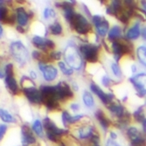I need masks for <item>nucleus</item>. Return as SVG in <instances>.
Returning a JSON list of instances; mask_svg holds the SVG:
<instances>
[{
	"label": "nucleus",
	"instance_id": "nucleus-1",
	"mask_svg": "<svg viewBox=\"0 0 146 146\" xmlns=\"http://www.w3.org/2000/svg\"><path fill=\"white\" fill-rule=\"evenodd\" d=\"M39 92H40L41 96V102L46 106L47 109L56 110L60 107L55 87L42 86Z\"/></svg>",
	"mask_w": 146,
	"mask_h": 146
},
{
	"label": "nucleus",
	"instance_id": "nucleus-2",
	"mask_svg": "<svg viewBox=\"0 0 146 146\" xmlns=\"http://www.w3.org/2000/svg\"><path fill=\"white\" fill-rule=\"evenodd\" d=\"M44 127L46 129L47 138L52 142H55V143L59 141L60 137L62 135L68 133L67 129H62L58 128L56 126V124L48 117L44 119Z\"/></svg>",
	"mask_w": 146,
	"mask_h": 146
},
{
	"label": "nucleus",
	"instance_id": "nucleus-3",
	"mask_svg": "<svg viewBox=\"0 0 146 146\" xmlns=\"http://www.w3.org/2000/svg\"><path fill=\"white\" fill-rule=\"evenodd\" d=\"M69 23L72 27L80 34H86L91 31V25L88 19L80 13H75Z\"/></svg>",
	"mask_w": 146,
	"mask_h": 146
},
{
	"label": "nucleus",
	"instance_id": "nucleus-4",
	"mask_svg": "<svg viewBox=\"0 0 146 146\" xmlns=\"http://www.w3.org/2000/svg\"><path fill=\"white\" fill-rule=\"evenodd\" d=\"M11 51L13 57L20 65H25L28 60L29 54L27 49L20 41H15L11 45Z\"/></svg>",
	"mask_w": 146,
	"mask_h": 146
},
{
	"label": "nucleus",
	"instance_id": "nucleus-5",
	"mask_svg": "<svg viewBox=\"0 0 146 146\" xmlns=\"http://www.w3.org/2000/svg\"><path fill=\"white\" fill-rule=\"evenodd\" d=\"M65 58L70 67H72L73 68L76 70L81 69L82 65V60L81 55H80L77 49L74 46H68L66 48Z\"/></svg>",
	"mask_w": 146,
	"mask_h": 146
},
{
	"label": "nucleus",
	"instance_id": "nucleus-6",
	"mask_svg": "<svg viewBox=\"0 0 146 146\" xmlns=\"http://www.w3.org/2000/svg\"><path fill=\"white\" fill-rule=\"evenodd\" d=\"M84 59L91 63H95L99 58V46L92 44H86L80 48Z\"/></svg>",
	"mask_w": 146,
	"mask_h": 146
},
{
	"label": "nucleus",
	"instance_id": "nucleus-7",
	"mask_svg": "<svg viewBox=\"0 0 146 146\" xmlns=\"http://www.w3.org/2000/svg\"><path fill=\"white\" fill-rule=\"evenodd\" d=\"M93 22H94V25L96 26L99 35L102 37L106 36V34L108 33L109 28H110L109 21L102 16L95 15L93 17Z\"/></svg>",
	"mask_w": 146,
	"mask_h": 146
},
{
	"label": "nucleus",
	"instance_id": "nucleus-8",
	"mask_svg": "<svg viewBox=\"0 0 146 146\" xmlns=\"http://www.w3.org/2000/svg\"><path fill=\"white\" fill-rule=\"evenodd\" d=\"M32 42L36 47H38V49H40L44 52L54 49L55 47V44L54 41L48 38H42L40 36H34Z\"/></svg>",
	"mask_w": 146,
	"mask_h": 146
},
{
	"label": "nucleus",
	"instance_id": "nucleus-9",
	"mask_svg": "<svg viewBox=\"0 0 146 146\" xmlns=\"http://www.w3.org/2000/svg\"><path fill=\"white\" fill-rule=\"evenodd\" d=\"M55 89L57 92V96L59 100H65V99H70L74 96L73 91L68 83L65 82H60L55 86Z\"/></svg>",
	"mask_w": 146,
	"mask_h": 146
},
{
	"label": "nucleus",
	"instance_id": "nucleus-10",
	"mask_svg": "<svg viewBox=\"0 0 146 146\" xmlns=\"http://www.w3.org/2000/svg\"><path fill=\"white\" fill-rule=\"evenodd\" d=\"M112 50H113L115 60L116 61H119V60H120L125 54H128L129 52V47L128 45L123 42L115 40L112 43Z\"/></svg>",
	"mask_w": 146,
	"mask_h": 146
},
{
	"label": "nucleus",
	"instance_id": "nucleus-11",
	"mask_svg": "<svg viewBox=\"0 0 146 146\" xmlns=\"http://www.w3.org/2000/svg\"><path fill=\"white\" fill-rule=\"evenodd\" d=\"M23 92L25 97L32 103H40L41 102V96L36 87H29L23 88Z\"/></svg>",
	"mask_w": 146,
	"mask_h": 146
},
{
	"label": "nucleus",
	"instance_id": "nucleus-12",
	"mask_svg": "<svg viewBox=\"0 0 146 146\" xmlns=\"http://www.w3.org/2000/svg\"><path fill=\"white\" fill-rule=\"evenodd\" d=\"M90 88L92 90V92L94 93L95 95H96L103 103L105 104H110L111 103L112 100L114 99V96L112 94H107V93H104L99 86H97L96 83H91L90 85Z\"/></svg>",
	"mask_w": 146,
	"mask_h": 146
},
{
	"label": "nucleus",
	"instance_id": "nucleus-13",
	"mask_svg": "<svg viewBox=\"0 0 146 146\" xmlns=\"http://www.w3.org/2000/svg\"><path fill=\"white\" fill-rule=\"evenodd\" d=\"M39 69L41 70L45 80L47 82L54 81L57 77L58 71L54 67H52V66H46L45 64L39 63Z\"/></svg>",
	"mask_w": 146,
	"mask_h": 146
},
{
	"label": "nucleus",
	"instance_id": "nucleus-14",
	"mask_svg": "<svg viewBox=\"0 0 146 146\" xmlns=\"http://www.w3.org/2000/svg\"><path fill=\"white\" fill-rule=\"evenodd\" d=\"M22 143L24 146H28L36 143V139L33 137L31 128L27 125L22 126Z\"/></svg>",
	"mask_w": 146,
	"mask_h": 146
},
{
	"label": "nucleus",
	"instance_id": "nucleus-15",
	"mask_svg": "<svg viewBox=\"0 0 146 146\" xmlns=\"http://www.w3.org/2000/svg\"><path fill=\"white\" fill-rule=\"evenodd\" d=\"M143 76H145V74L144 73H141L139 74H136L134 77H131L129 79L130 82L134 85L137 92L138 93V95L140 96H145V88H144V86L139 81V78L140 77H143Z\"/></svg>",
	"mask_w": 146,
	"mask_h": 146
},
{
	"label": "nucleus",
	"instance_id": "nucleus-16",
	"mask_svg": "<svg viewBox=\"0 0 146 146\" xmlns=\"http://www.w3.org/2000/svg\"><path fill=\"white\" fill-rule=\"evenodd\" d=\"M17 20H18V23L19 24L20 26H23L25 25L26 24L28 23V20H29V15L27 14V12L25 11V10L23 8V7H19L17 8Z\"/></svg>",
	"mask_w": 146,
	"mask_h": 146
},
{
	"label": "nucleus",
	"instance_id": "nucleus-17",
	"mask_svg": "<svg viewBox=\"0 0 146 146\" xmlns=\"http://www.w3.org/2000/svg\"><path fill=\"white\" fill-rule=\"evenodd\" d=\"M5 85L13 95H17L19 91V86L14 76H6L5 77Z\"/></svg>",
	"mask_w": 146,
	"mask_h": 146
},
{
	"label": "nucleus",
	"instance_id": "nucleus-18",
	"mask_svg": "<svg viewBox=\"0 0 146 146\" xmlns=\"http://www.w3.org/2000/svg\"><path fill=\"white\" fill-rule=\"evenodd\" d=\"M83 117L82 115H70L68 112L64 111L62 113V121L65 125H68V123H75L80 121Z\"/></svg>",
	"mask_w": 146,
	"mask_h": 146
},
{
	"label": "nucleus",
	"instance_id": "nucleus-19",
	"mask_svg": "<svg viewBox=\"0 0 146 146\" xmlns=\"http://www.w3.org/2000/svg\"><path fill=\"white\" fill-rule=\"evenodd\" d=\"M96 117L97 118V120L99 121L100 124L104 129H107L110 125V121L109 120V118L106 116L104 112L102 110H98L96 113Z\"/></svg>",
	"mask_w": 146,
	"mask_h": 146
},
{
	"label": "nucleus",
	"instance_id": "nucleus-20",
	"mask_svg": "<svg viewBox=\"0 0 146 146\" xmlns=\"http://www.w3.org/2000/svg\"><path fill=\"white\" fill-rule=\"evenodd\" d=\"M58 6L62 7L63 11H64V14H65V18L68 22H70V20L72 19V18L74 17V15L75 14L74 10L71 4L68 3H64L62 5H59Z\"/></svg>",
	"mask_w": 146,
	"mask_h": 146
},
{
	"label": "nucleus",
	"instance_id": "nucleus-21",
	"mask_svg": "<svg viewBox=\"0 0 146 146\" xmlns=\"http://www.w3.org/2000/svg\"><path fill=\"white\" fill-rule=\"evenodd\" d=\"M95 128L93 126H85L79 129V137L82 139H86L88 137H92L94 136Z\"/></svg>",
	"mask_w": 146,
	"mask_h": 146
},
{
	"label": "nucleus",
	"instance_id": "nucleus-22",
	"mask_svg": "<svg viewBox=\"0 0 146 146\" xmlns=\"http://www.w3.org/2000/svg\"><path fill=\"white\" fill-rule=\"evenodd\" d=\"M140 35V25L136 23L131 28H129L126 33V37L129 39H137Z\"/></svg>",
	"mask_w": 146,
	"mask_h": 146
},
{
	"label": "nucleus",
	"instance_id": "nucleus-23",
	"mask_svg": "<svg viewBox=\"0 0 146 146\" xmlns=\"http://www.w3.org/2000/svg\"><path fill=\"white\" fill-rule=\"evenodd\" d=\"M109 109L114 115H115L118 117H123L124 116L125 110H124V108L123 107L122 105L115 104V103H110L109 104Z\"/></svg>",
	"mask_w": 146,
	"mask_h": 146
},
{
	"label": "nucleus",
	"instance_id": "nucleus-24",
	"mask_svg": "<svg viewBox=\"0 0 146 146\" xmlns=\"http://www.w3.org/2000/svg\"><path fill=\"white\" fill-rule=\"evenodd\" d=\"M121 34H122V29L120 26L114 25L111 28V30L109 32V39H110V40L117 39L121 37Z\"/></svg>",
	"mask_w": 146,
	"mask_h": 146
},
{
	"label": "nucleus",
	"instance_id": "nucleus-25",
	"mask_svg": "<svg viewBox=\"0 0 146 146\" xmlns=\"http://www.w3.org/2000/svg\"><path fill=\"white\" fill-rule=\"evenodd\" d=\"M83 102H84V104L87 106L88 108H93L95 105V101H94V98H93L92 95L90 94L89 92L88 91H85L84 94H83Z\"/></svg>",
	"mask_w": 146,
	"mask_h": 146
},
{
	"label": "nucleus",
	"instance_id": "nucleus-26",
	"mask_svg": "<svg viewBox=\"0 0 146 146\" xmlns=\"http://www.w3.org/2000/svg\"><path fill=\"white\" fill-rule=\"evenodd\" d=\"M0 118L5 123H14L15 119L7 110L0 109Z\"/></svg>",
	"mask_w": 146,
	"mask_h": 146
},
{
	"label": "nucleus",
	"instance_id": "nucleus-27",
	"mask_svg": "<svg viewBox=\"0 0 146 146\" xmlns=\"http://www.w3.org/2000/svg\"><path fill=\"white\" fill-rule=\"evenodd\" d=\"M127 133H128V136H129V137L130 138L131 141H134V140H136V139L142 137V135L140 134V132L138 131V129L137 128H134V127L129 128Z\"/></svg>",
	"mask_w": 146,
	"mask_h": 146
},
{
	"label": "nucleus",
	"instance_id": "nucleus-28",
	"mask_svg": "<svg viewBox=\"0 0 146 146\" xmlns=\"http://www.w3.org/2000/svg\"><path fill=\"white\" fill-rule=\"evenodd\" d=\"M137 54L140 60V62L145 66V59H146V47L144 46H141L137 50Z\"/></svg>",
	"mask_w": 146,
	"mask_h": 146
},
{
	"label": "nucleus",
	"instance_id": "nucleus-29",
	"mask_svg": "<svg viewBox=\"0 0 146 146\" xmlns=\"http://www.w3.org/2000/svg\"><path fill=\"white\" fill-rule=\"evenodd\" d=\"M33 129L38 137H43V129L42 124L39 120H36L33 124Z\"/></svg>",
	"mask_w": 146,
	"mask_h": 146
},
{
	"label": "nucleus",
	"instance_id": "nucleus-30",
	"mask_svg": "<svg viewBox=\"0 0 146 146\" xmlns=\"http://www.w3.org/2000/svg\"><path fill=\"white\" fill-rule=\"evenodd\" d=\"M50 31L52 34L54 35H60L62 33V26L59 22H56L50 25Z\"/></svg>",
	"mask_w": 146,
	"mask_h": 146
},
{
	"label": "nucleus",
	"instance_id": "nucleus-31",
	"mask_svg": "<svg viewBox=\"0 0 146 146\" xmlns=\"http://www.w3.org/2000/svg\"><path fill=\"white\" fill-rule=\"evenodd\" d=\"M59 68H60V69L61 70V72H62L64 74L68 75V76L72 75V74H73V73H74L73 69H71V68H68L67 67H66V65H65V63H64V62H61V61H60V62H59Z\"/></svg>",
	"mask_w": 146,
	"mask_h": 146
},
{
	"label": "nucleus",
	"instance_id": "nucleus-32",
	"mask_svg": "<svg viewBox=\"0 0 146 146\" xmlns=\"http://www.w3.org/2000/svg\"><path fill=\"white\" fill-rule=\"evenodd\" d=\"M111 69H112V72H113V74L116 76V77H118V78H120L121 76H122V71H121V68H120V67L117 65V63H112V65H111Z\"/></svg>",
	"mask_w": 146,
	"mask_h": 146
},
{
	"label": "nucleus",
	"instance_id": "nucleus-33",
	"mask_svg": "<svg viewBox=\"0 0 146 146\" xmlns=\"http://www.w3.org/2000/svg\"><path fill=\"white\" fill-rule=\"evenodd\" d=\"M134 116L135 118L138 122H141L143 123V121H145V117L144 115H143V107H140L135 113H134Z\"/></svg>",
	"mask_w": 146,
	"mask_h": 146
},
{
	"label": "nucleus",
	"instance_id": "nucleus-34",
	"mask_svg": "<svg viewBox=\"0 0 146 146\" xmlns=\"http://www.w3.org/2000/svg\"><path fill=\"white\" fill-rule=\"evenodd\" d=\"M8 9L6 7L1 6L0 7V21H4L8 16Z\"/></svg>",
	"mask_w": 146,
	"mask_h": 146
},
{
	"label": "nucleus",
	"instance_id": "nucleus-35",
	"mask_svg": "<svg viewBox=\"0 0 146 146\" xmlns=\"http://www.w3.org/2000/svg\"><path fill=\"white\" fill-rule=\"evenodd\" d=\"M13 65L11 63L10 64H7L6 67H5V74L6 76H13Z\"/></svg>",
	"mask_w": 146,
	"mask_h": 146
},
{
	"label": "nucleus",
	"instance_id": "nucleus-36",
	"mask_svg": "<svg viewBox=\"0 0 146 146\" xmlns=\"http://www.w3.org/2000/svg\"><path fill=\"white\" fill-rule=\"evenodd\" d=\"M16 21V16L13 15V14H8L7 18L3 21L5 24H7V25H13Z\"/></svg>",
	"mask_w": 146,
	"mask_h": 146
},
{
	"label": "nucleus",
	"instance_id": "nucleus-37",
	"mask_svg": "<svg viewBox=\"0 0 146 146\" xmlns=\"http://www.w3.org/2000/svg\"><path fill=\"white\" fill-rule=\"evenodd\" d=\"M50 58L51 60H58L60 59L61 57V52H52L50 54Z\"/></svg>",
	"mask_w": 146,
	"mask_h": 146
},
{
	"label": "nucleus",
	"instance_id": "nucleus-38",
	"mask_svg": "<svg viewBox=\"0 0 146 146\" xmlns=\"http://www.w3.org/2000/svg\"><path fill=\"white\" fill-rule=\"evenodd\" d=\"M102 85H103V86H105V87H109L112 82H111V79H110L108 75H105V76L102 77Z\"/></svg>",
	"mask_w": 146,
	"mask_h": 146
},
{
	"label": "nucleus",
	"instance_id": "nucleus-39",
	"mask_svg": "<svg viewBox=\"0 0 146 146\" xmlns=\"http://www.w3.org/2000/svg\"><path fill=\"white\" fill-rule=\"evenodd\" d=\"M6 129H7V126L5 125V124H1L0 125V141H1L5 134L6 132Z\"/></svg>",
	"mask_w": 146,
	"mask_h": 146
},
{
	"label": "nucleus",
	"instance_id": "nucleus-40",
	"mask_svg": "<svg viewBox=\"0 0 146 146\" xmlns=\"http://www.w3.org/2000/svg\"><path fill=\"white\" fill-rule=\"evenodd\" d=\"M106 146H120L116 142H115L112 139H109L107 141V143H106Z\"/></svg>",
	"mask_w": 146,
	"mask_h": 146
},
{
	"label": "nucleus",
	"instance_id": "nucleus-41",
	"mask_svg": "<svg viewBox=\"0 0 146 146\" xmlns=\"http://www.w3.org/2000/svg\"><path fill=\"white\" fill-rule=\"evenodd\" d=\"M44 17L46 19H48L50 17V9L49 8H46L44 10Z\"/></svg>",
	"mask_w": 146,
	"mask_h": 146
},
{
	"label": "nucleus",
	"instance_id": "nucleus-42",
	"mask_svg": "<svg viewBox=\"0 0 146 146\" xmlns=\"http://www.w3.org/2000/svg\"><path fill=\"white\" fill-rule=\"evenodd\" d=\"M71 108H72V110H73L74 111H77V110H79V109H80V105H79L78 103H73V104L71 105Z\"/></svg>",
	"mask_w": 146,
	"mask_h": 146
},
{
	"label": "nucleus",
	"instance_id": "nucleus-43",
	"mask_svg": "<svg viewBox=\"0 0 146 146\" xmlns=\"http://www.w3.org/2000/svg\"><path fill=\"white\" fill-rule=\"evenodd\" d=\"M17 30H18L20 33H25V29L22 28V26H20V25H18V26H17Z\"/></svg>",
	"mask_w": 146,
	"mask_h": 146
},
{
	"label": "nucleus",
	"instance_id": "nucleus-44",
	"mask_svg": "<svg viewBox=\"0 0 146 146\" xmlns=\"http://www.w3.org/2000/svg\"><path fill=\"white\" fill-rule=\"evenodd\" d=\"M50 16L51 17H55V12H54V10H52V9H50Z\"/></svg>",
	"mask_w": 146,
	"mask_h": 146
},
{
	"label": "nucleus",
	"instance_id": "nucleus-45",
	"mask_svg": "<svg viewBox=\"0 0 146 146\" xmlns=\"http://www.w3.org/2000/svg\"><path fill=\"white\" fill-rule=\"evenodd\" d=\"M110 136H111V138H112V139H115V138L117 137L116 134L114 133V132H111V133H110Z\"/></svg>",
	"mask_w": 146,
	"mask_h": 146
},
{
	"label": "nucleus",
	"instance_id": "nucleus-46",
	"mask_svg": "<svg viewBox=\"0 0 146 146\" xmlns=\"http://www.w3.org/2000/svg\"><path fill=\"white\" fill-rule=\"evenodd\" d=\"M31 76H32L33 79H35V78L37 77V74H36V73H35L34 71H32V72H31Z\"/></svg>",
	"mask_w": 146,
	"mask_h": 146
},
{
	"label": "nucleus",
	"instance_id": "nucleus-47",
	"mask_svg": "<svg viewBox=\"0 0 146 146\" xmlns=\"http://www.w3.org/2000/svg\"><path fill=\"white\" fill-rule=\"evenodd\" d=\"M131 68H132V72H133V73H136V72H137V68H136V66H135V65L132 66Z\"/></svg>",
	"mask_w": 146,
	"mask_h": 146
},
{
	"label": "nucleus",
	"instance_id": "nucleus-48",
	"mask_svg": "<svg viewBox=\"0 0 146 146\" xmlns=\"http://www.w3.org/2000/svg\"><path fill=\"white\" fill-rule=\"evenodd\" d=\"M4 77H5V73H4L1 69H0V78L2 79V78H4Z\"/></svg>",
	"mask_w": 146,
	"mask_h": 146
},
{
	"label": "nucleus",
	"instance_id": "nucleus-49",
	"mask_svg": "<svg viewBox=\"0 0 146 146\" xmlns=\"http://www.w3.org/2000/svg\"><path fill=\"white\" fill-rule=\"evenodd\" d=\"M2 35H3V27H2V25H0V38L2 37Z\"/></svg>",
	"mask_w": 146,
	"mask_h": 146
},
{
	"label": "nucleus",
	"instance_id": "nucleus-50",
	"mask_svg": "<svg viewBox=\"0 0 146 146\" xmlns=\"http://www.w3.org/2000/svg\"><path fill=\"white\" fill-rule=\"evenodd\" d=\"M142 34H143V38L145 39V28H143V33H142Z\"/></svg>",
	"mask_w": 146,
	"mask_h": 146
},
{
	"label": "nucleus",
	"instance_id": "nucleus-51",
	"mask_svg": "<svg viewBox=\"0 0 146 146\" xmlns=\"http://www.w3.org/2000/svg\"><path fill=\"white\" fill-rule=\"evenodd\" d=\"M2 4H3V1H0V5H2Z\"/></svg>",
	"mask_w": 146,
	"mask_h": 146
},
{
	"label": "nucleus",
	"instance_id": "nucleus-52",
	"mask_svg": "<svg viewBox=\"0 0 146 146\" xmlns=\"http://www.w3.org/2000/svg\"><path fill=\"white\" fill-rule=\"evenodd\" d=\"M95 146H99V145H98V144H96V145H95Z\"/></svg>",
	"mask_w": 146,
	"mask_h": 146
},
{
	"label": "nucleus",
	"instance_id": "nucleus-53",
	"mask_svg": "<svg viewBox=\"0 0 146 146\" xmlns=\"http://www.w3.org/2000/svg\"><path fill=\"white\" fill-rule=\"evenodd\" d=\"M61 146H65V145L64 144H61Z\"/></svg>",
	"mask_w": 146,
	"mask_h": 146
}]
</instances>
